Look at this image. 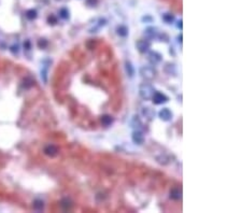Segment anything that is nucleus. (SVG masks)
<instances>
[{"mask_svg":"<svg viewBox=\"0 0 242 213\" xmlns=\"http://www.w3.org/2000/svg\"><path fill=\"white\" fill-rule=\"evenodd\" d=\"M154 88H153L151 85L148 84H143L140 86L139 88V94L141 96V98L148 100V99H151L153 96V94H154Z\"/></svg>","mask_w":242,"mask_h":213,"instance_id":"f257e3e1","label":"nucleus"},{"mask_svg":"<svg viewBox=\"0 0 242 213\" xmlns=\"http://www.w3.org/2000/svg\"><path fill=\"white\" fill-rule=\"evenodd\" d=\"M140 74L144 77V79L152 80L154 79L156 76V71L152 67H142V68L140 69Z\"/></svg>","mask_w":242,"mask_h":213,"instance_id":"f03ea898","label":"nucleus"},{"mask_svg":"<svg viewBox=\"0 0 242 213\" xmlns=\"http://www.w3.org/2000/svg\"><path fill=\"white\" fill-rule=\"evenodd\" d=\"M153 98V102H154L155 104H166V102H168V97L166 96L165 94H163V93L160 92H154V94H153L152 96Z\"/></svg>","mask_w":242,"mask_h":213,"instance_id":"7ed1b4c3","label":"nucleus"},{"mask_svg":"<svg viewBox=\"0 0 242 213\" xmlns=\"http://www.w3.org/2000/svg\"><path fill=\"white\" fill-rule=\"evenodd\" d=\"M136 46H137L138 51L140 53H145L150 50L151 47V43L148 41V40H139V41L136 43Z\"/></svg>","mask_w":242,"mask_h":213,"instance_id":"20e7f679","label":"nucleus"},{"mask_svg":"<svg viewBox=\"0 0 242 213\" xmlns=\"http://www.w3.org/2000/svg\"><path fill=\"white\" fill-rule=\"evenodd\" d=\"M43 152H44V154L46 155V156L55 157L57 154H58V149H57V147L55 146L54 144H49V145H46V146L44 147Z\"/></svg>","mask_w":242,"mask_h":213,"instance_id":"39448f33","label":"nucleus"},{"mask_svg":"<svg viewBox=\"0 0 242 213\" xmlns=\"http://www.w3.org/2000/svg\"><path fill=\"white\" fill-rule=\"evenodd\" d=\"M172 116H173L172 112H171L168 108H164V109H161L159 111V117L165 122L171 121V120H172Z\"/></svg>","mask_w":242,"mask_h":213,"instance_id":"423d86ee","label":"nucleus"},{"mask_svg":"<svg viewBox=\"0 0 242 213\" xmlns=\"http://www.w3.org/2000/svg\"><path fill=\"white\" fill-rule=\"evenodd\" d=\"M161 59H163V57H161V55L159 53H157V52H150V54H148V61H150V62L152 65L159 64Z\"/></svg>","mask_w":242,"mask_h":213,"instance_id":"0eeeda50","label":"nucleus"},{"mask_svg":"<svg viewBox=\"0 0 242 213\" xmlns=\"http://www.w3.org/2000/svg\"><path fill=\"white\" fill-rule=\"evenodd\" d=\"M132 141L135 142L136 144H142L143 142H144V136H143V134L141 131H139V130H136V131H133L132 134Z\"/></svg>","mask_w":242,"mask_h":213,"instance_id":"6e6552de","label":"nucleus"},{"mask_svg":"<svg viewBox=\"0 0 242 213\" xmlns=\"http://www.w3.org/2000/svg\"><path fill=\"white\" fill-rule=\"evenodd\" d=\"M144 35L148 39H154L158 36V31H157V29L154 28V27H148L144 31Z\"/></svg>","mask_w":242,"mask_h":213,"instance_id":"1a4fd4ad","label":"nucleus"},{"mask_svg":"<svg viewBox=\"0 0 242 213\" xmlns=\"http://www.w3.org/2000/svg\"><path fill=\"white\" fill-rule=\"evenodd\" d=\"M130 126H132V128H135L136 130L140 129L141 127H142V122H141V120L139 119V116L135 115V116L132 117V121H130Z\"/></svg>","mask_w":242,"mask_h":213,"instance_id":"9d476101","label":"nucleus"},{"mask_svg":"<svg viewBox=\"0 0 242 213\" xmlns=\"http://www.w3.org/2000/svg\"><path fill=\"white\" fill-rule=\"evenodd\" d=\"M169 196L173 200H179L182 197V192L179 189H172L170 190V195H169Z\"/></svg>","mask_w":242,"mask_h":213,"instance_id":"9b49d317","label":"nucleus"},{"mask_svg":"<svg viewBox=\"0 0 242 213\" xmlns=\"http://www.w3.org/2000/svg\"><path fill=\"white\" fill-rule=\"evenodd\" d=\"M60 207H62L64 210H69L70 208L72 207L71 199H69V198H64V199H62V201H60Z\"/></svg>","mask_w":242,"mask_h":213,"instance_id":"f8f14e48","label":"nucleus"},{"mask_svg":"<svg viewBox=\"0 0 242 213\" xmlns=\"http://www.w3.org/2000/svg\"><path fill=\"white\" fill-rule=\"evenodd\" d=\"M101 123L102 125H105V126H110L111 124L113 123V117L111 116V115H102L101 116Z\"/></svg>","mask_w":242,"mask_h":213,"instance_id":"ddd939ff","label":"nucleus"},{"mask_svg":"<svg viewBox=\"0 0 242 213\" xmlns=\"http://www.w3.org/2000/svg\"><path fill=\"white\" fill-rule=\"evenodd\" d=\"M142 114L144 115L145 117H148V119H153L154 117V115H155V112L153 111L151 108H143V110H142Z\"/></svg>","mask_w":242,"mask_h":213,"instance_id":"4468645a","label":"nucleus"},{"mask_svg":"<svg viewBox=\"0 0 242 213\" xmlns=\"http://www.w3.org/2000/svg\"><path fill=\"white\" fill-rule=\"evenodd\" d=\"M116 32L120 37H127L128 36V29L126 26H118L116 29Z\"/></svg>","mask_w":242,"mask_h":213,"instance_id":"2eb2a0df","label":"nucleus"},{"mask_svg":"<svg viewBox=\"0 0 242 213\" xmlns=\"http://www.w3.org/2000/svg\"><path fill=\"white\" fill-rule=\"evenodd\" d=\"M125 68H126V72H127L128 76H129L130 77H132L133 74H135V69H133V66H132V65L130 64L129 61H126Z\"/></svg>","mask_w":242,"mask_h":213,"instance_id":"dca6fc26","label":"nucleus"},{"mask_svg":"<svg viewBox=\"0 0 242 213\" xmlns=\"http://www.w3.org/2000/svg\"><path fill=\"white\" fill-rule=\"evenodd\" d=\"M163 19H164V21H165L166 23H168V24L172 23V22L175 21V16H173L172 14H169V13L165 14V15L163 16Z\"/></svg>","mask_w":242,"mask_h":213,"instance_id":"f3484780","label":"nucleus"},{"mask_svg":"<svg viewBox=\"0 0 242 213\" xmlns=\"http://www.w3.org/2000/svg\"><path fill=\"white\" fill-rule=\"evenodd\" d=\"M60 13H62V16L64 17V19H68V17H69V13H68L66 10H62Z\"/></svg>","mask_w":242,"mask_h":213,"instance_id":"a211bd4d","label":"nucleus"},{"mask_svg":"<svg viewBox=\"0 0 242 213\" xmlns=\"http://www.w3.org/2000/svg\"><path fill=\"white\" fill-rule=\"evenodd\" d=\"M159 38H160V39H164V41H165V42H168V41H169V38H168V36H167L166 34L160 35Z\"/></svg>","mask_w":242,"mask_h":213,"instance_id":"6ab92c4d","label":"nucleus"},{"mask_svg":"<svg viewBox=\"0 0 242 213\" xmlns=\"http://www.w3.org/2000/svg\"><path fill=\"white\" fill-rule=\"evenodd\" d=\"M182 38H183V36H182V35H180V36L178 37V41L180 42V43H182Z\"/></svg>","mask_w":242,"mask_h":213,"instance_id":"aec40b11","label":"nucleus"},{"mask_svg":"<svg viewBox=\"0 0 242 213\" xmlns=\"http://www.w3.org/2000/svg\"><path fill=\"white\" fill-rule=\"evenodd\" d=\"M178 28H180V29H182V21H180V22H178Z\"/></svg>","mask_w":242,"mask_h":213,"instance_id":"412c9836","label":"nucleus"}]
</instances>
